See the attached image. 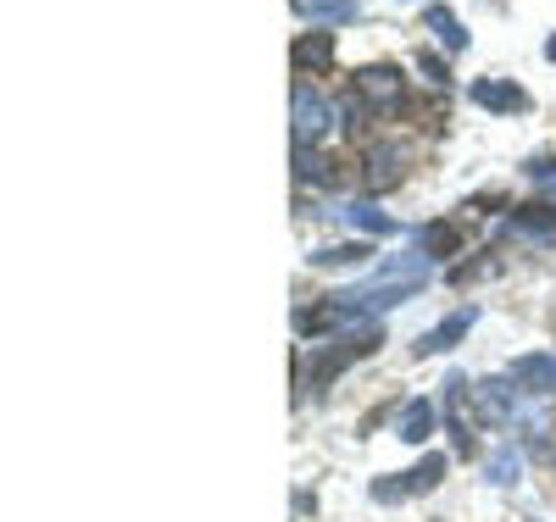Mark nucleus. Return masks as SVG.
I'll list each match as a JSON object with an SVG mask.
<instances>
[{"instance_id": "14", "label": "nucleus", "mask_w": 556, "mask_h": 522, "mask_svg": "<svg viewBox=\"0 0 556 522\" xmlns=\"http://www.w3.org/2000/svg\"><path fill=\"white\" fill-rule=\"evenodd\" d=\"M479 406L490 422H513L518 400H513V378H490V384H479Z\"/></svg>"}, {"instance_id": "8", "label": "nucleus", "mask_w": 556, "mask_h": 522, "mask_svg": "<svg viewBox=\"0 0 556 522\" xmlns=\"http://www.w3.org/2000/svg\"><path fill=\"white\" fill-rule=\"evenodd\" d=\"M506 378H513L518 390H529V395H556V356H540V351L518 356Z\"/></svg>"}, {"instance_id": "11", "label": "nucleus", "mask_w": 556, "mask_h": 522, "mask_svg": "<svg viewBox=\"0 0 556 522\" xmlns=\"http://www.w3.org/2000/svg\"><path fill=\"white\" fill-rule=\"evenodd\" d=\"M417 251H424L429 262H434V256H456V251H462V222H451V217L424 222V228H417Z\"/></svg>"}, {"instance_id": "12", "label": "nucleus", "mask_w": 556, "mask_h": 522, "mask_svg": "<svg viewBox=\"0 0 556 522\" xmlns=\"http://www.w3.org/2000/svg\"><path fill=\"white\" fill-rule=\"evenodd\" d=\"M429 434H434V406H429V400H406V406H401V417H395V440L424 445Z\"/></svg>"}, {"instance_id": "4", "label": "nucleus", "mask_w": 556, "mask_h": 522, "mask_svg": "<svg viewBox=\"0 0 556 522\" xmlns=\"http://www.w3.org/2000/svg\"><path fill=\"white\" fill-rule=\"evenodd\" d=\"M351 89L367 101V112H406V78H401V67H390V62L362 67V73L351 78Z\"/></svg>"}, {"instance_id": "7", "label": "nucleus", "mask_w": 556, "mask_h": 522, "mask_svg": "<svg viewBox=\"0 0 556 522\" xmlns=\"http://www.w3.org/2000/svg\"><path fill=\"white\" fill-rule=\"evenodd\" d=\"M479 322V311L473 306H462V311H451L445 322H434L429 334H417V356H440V351H451L462 334H468V328Z\"/></svg>"}, {"instance_id": "16", "label": "nucleus", "mask_w": 556, "mask_h": 522, "mask_svg": "<svg viewBox=\"0 0 556 522\" xmlns=\"http://www.w3.org/2000/svg\"><path fill=\"white\" fill-rule=\"evenodd\" d=\"M290 7L306 23H351L356 17V0H290Z\"/></svg>"}, {"instance_id": "21", "label": "nucleus", "mask_w": 556, "mask_h": 522, "mask_svg": "<svg viewBox=\"0 0 556 522\" xmlns=\"http://www.w3.org/2000/svg\"><path fill=\"white\" fill-rule=\"evenodd\" d=\"M523 173H529V178H540V183H545V206H556V162H529V167H523Z\"/></svg>"}, {"instance_id": "20", "label": "nucleus", "mask_w": 556, "mask_h": 522, "mask_svg": "<svg viewBox=\"0 0 556 522\" xmlns=\"http://www.w3.org/2000/svg\"><path fill=\"white\" fill-rule=\"evenodd\" d=\"M362 256H367V245H329L312 256V267H356Z\"/></svg>"}, {"instance_id": "6", "label": "nucleus", "mask_w": 556, "mask_h": 522, "mask_svg": "<svg viewBox=\"0 0 556 522\" xmlns=\"http://www.w3.org/2000/svg\"><path fill=\"white\" fill-rule=\"evenodd\" d=\"M445 406H451V440H456V450H462V456H473V450H479V440H473V417H468V378H462V372H451V378H445Z\"/></svg>"}, {"instance_id": "17", "label": "nucleus", "mask_w": 556, "mask_h": 522, "mask_svg": "<svg viewBox=\"0 0 556 522\" xmlns=\"http://www.w3.org/2000/svg\"><path fill=\"white\" fill-rule=\"evenodd\" d=\"M513 228H518V233H534V240H551V233H556V206H545V201L518 206V212H513Z\"/></svg>"}, {"instance_id": "19", "label": "nucleus", "mask_w": 556, "mask_h": 522, "mask_svg": "<svg viewBox=\"0 0 556 522\" xmlns=\"http://www.w3.org/2000/svg\"><path fill=\"white\" fill-rule=\"evenodd\" d=\"M484 472H490V484H518L523 461H518V450H513V445H506V450H495V456L484 461Z\"/></svg>"}, {"instance_id": "3", "label": "nucleus", "mask_w": 556, "mask_h": 522, "mask_svg": "<svg viewBox=\"0 0 556 522\" xmlns=\"http://www.w3.org/2000/svg\"><path fill=\"white\" fill-rule=\"evenodd\" d=\"M290 123H295V151H312L317 139L334 128V106L323 101L312 84H295L290 89Z\"/></svg>"}, {"instance_id": "23", "label": "nucleus", "mask_w": 556, "mask_h": 522, "mask_svg": "<svg viewBox=\"0 0 556 522\" xmlns=\"http://www.w3.org/2000/svg\"><path fill=\"white\" fill-rule=\"evenodd\" d=\"M545 56H551V62H556V34H551V39H545Z\"/></svg>"}, {"instance_id": "18", "label": "nucleus", "mask_w": 556, "mask_h": 522, "mask_svg": "<svg viewBox=\"0 0 556 522\" xmlns=\"http://www.w3.org/2000/svg\"><path fill=\"white\" fill-rule=\"evenodd\" d=\"M340 217H345L351 228H362V233H395V222H390L374 201H345V206H340Z\"/></svg>"}, {"instance_id": "2", "label": "nucleus", "mask_w": 556, "mask_h": 522, "mask_svg": "<svg viewBox=\"0 0 556 522\" xmlns=\"http://www.w3.org/2000/svg\"><path fill=\"white\" fill-rule=\"evenodd\" d=\"M384 345V328L379 322H356L351 334H340V340H329L323 351H312L301 367H295V378H301V390H323L329 378H340L351 361H362V356H374Z\"/></svg>"}, {"instance_id": "22", "label": "nucleus", "mask_w": 556, "mask_h": 522, "mask_svg": "<svg viewBox=\"0 0 556 522\" xmlns=\"http://www.w3.org/2000/svg\"><path fill=\"white\" fill-rule=\"evenodd\" d=\"M417 73H424L429 84H451V73H445V62H440V56H417Z\"/></svg>"}, {"instance_id": "15", "label": "nucleus", "mask_w": 556, "mask_h": 522, "mask_svg": "<svg viewBox=\"0 0 556 522\" xmlns=\"http://www.w3.org/2000/svg\"><path fill=\"white\" fill-rule=\"evenodd\" d=\"M401 167H406V145H379L374 162H367V183L390 189V183H401Z\"/></svg>"}, {"instance_id": "1", "label": "nucleus", "mask_w": 556, "mask_h": 522, "mask_svg": "<svg viewBox=\"0 0 556 522\" xmlns=\"http://www.w3.org/2000/svg\"><path fill=\"white\" fill-rule=\"evenodd\" d=\"M434 278V267H429V256L417 251V256H395V262H384L367 283H351V290H340V295H329L340 311H345V322H367L374 311H390V306H401V301H412L424 283Z\"/></svg>"}, {"instance_id": "9", "label": "nucleus", "mask_w": 556, "mask_h": 522, "mask_svg": "<svg viewBox=\"0 0 556 522\" xmlns=\"http://www.w3.org/2000/svg\"><path fill=\"white\" fill-rule=\"evenodd\" d=\"M290 67L295 73H329L334 67V34H301L290 44Z\"/></svg>"}, {"instance_id": "5", "label": "nucleus", "mask_w": 556, "mask_h": 522, "mask_svg": "<svg viewBox=\"0 0 556 522\" xmlns=\"http://www.w3.org/2000/svg\"><path fill=\"white\" fill-rule=\"evenodd\" d=\"M440 479H445V456L429 450L412 472H395V479H374V489H367V495H374L379 506H395V500H406V495H429Z\"/></svg>"}, {"instance_id": "10", "label": "nucleus", "mask_w": 556, "mask_h": 522, "mask_svg": "<svg viewBox=\"0 0 556 522\" xmlns=\"http://www.w3.org/2000/svg\"><path fill=\"white\" fill-rule=\"evenodd\" d=\"M473 101H479L484 112H523L529 94H523L513 78H479V84H473Z\"/></svg>"}, {"instance_id": "13", "label": "nucleus", "mask_w": 556, "mask_h": 522, "mask_svg": "<svg viewBox=\"0 0 556 522\" xmlns=\"http://www.w3.org/2000/svg\"><path fill=\"white\" fill-rule=\"evenodd\" d=\"M424 23H429V34L440 39V51H451V56H456V51H468V28L456 23V12H451V7H429V12H424Z\"/></svg>"}]
</instances>
